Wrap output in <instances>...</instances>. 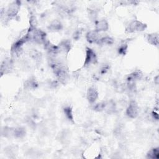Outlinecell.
<instances>
[{"instance_id": "cell-1", "label": "cell", "mask_w": 159, "mask_h": 159, "mask_svg": "<svg viewBox=\"0 0 159 159\" xmlns=\"http://www.w3.org/2000/svg\"><path fill=\"white\" fill-rule=\"evenodd\" d=\"M50 66L54 75L56 76L58 82L61 84H66L68 80V71L66 66L61 62L51 60Z\"/></svg>"}, {"instance_id": "cell-2", "label": "cell", "mask_w": 159, "mask_h": 159, "mask_svg": "<svg viewBox=\"0 0 159 159\" xmlns=\"http://www.w3.org/2000/svg\"><path fill=\"white\" fill-rule=\"evenodd\" d=\"M147 27V25L138 20L131 21L125 27V32L126 34H132L144 31Z\"/></svg>"}, {"instance_id": "cell-3", "label": "cell", "mask_w": 159, "mask_h": 159, "mask_svg": "<svg viewBox=\"0 0 159 159\" xmlns=\"http://www.w3.org/2000/svg\"><path fill=\"white\" fill-rule=\"evenodd\" d=\"M29 42L26 36L24 35L20 39L16 41L11 47V52L12 56L16 57L19 55L22 52V47L24 43Z\"/></svg>"}, {"instance_id": "cell-4", "label": "cell", "mask_w": 159, "mask_h": 159, "mask_svg": "<svg viewBox=\"0 0 159 159\" xmlns=\"http://www.w3.org/2000/svg\"><path fill=\"white\" fill-rule=\"evenodd\" d=\"M98 63V57L96 52L90 47H86V56L83 66H88L89 65H95Z\"/></svg>"}, {"instance_id": "cell-5", "label": "cell", "mask_w": 159, "mask_h": 159, "mask_svg": "<svg viewBox=\"0 0 159 159\" xmlns=\"http://www.w3.org/2000/svg\"><path fill=\"white\" fill-rule=\"evenodd\" d=\"M21 2L19 1H14L11 2L5 12L6 15L9 17L12 18L17 15L20 8Z\"/></svg>"}, {"instance_id": "cell-6", "label": "cell", "mask_w": 159, "mask_h": 159, "mask_svg": "<svg viewBox=\"0 0 159 159\" xmlns=\"http://www.w3.org/2000/svg\"><path fill=\"white\" fill-rule=\"evenodd\" d=\"M47 40V34L43 30L37 28L32 30V41L39 44H43Z\"/></svg>"}, {"instance_id": "cell-7", "label": "cell", "mask_w": 159, "mask_h": 159, "mask_svg": "<svg viewBox=\"0 0 159 159\" xmlns=\"http://www.w3.org/2000/svg\"><path fill=\"white\" fill-rule=\"evenodd\" d=\"M139 107L138 104L135 101H131L125 110L126 116L131 119L136 118L139 115Z\"/></svg>"}, {"instance_id": "cell-8", "label": "cell", "mask_w": 159, "mask_h": 159, "mask_svg": "<svg viewBox=\"0 0 159 159\" xmlns=\"http://www.w3.org/2000/svg\"><path fill=\"white\" fill-rule=\"evenodd\" d=\"M43 45L47 53L52 58L55 57L57 55H58L60 53V50L58 48V45L53 44L48 40H47Z\"/></svg>"}, {"instance_id": "cell-9", "label": "cell", "mask_w": 159, "mask_h": 159, "mask_svg": "<svg viewBox=\"0 0 159 159\" xmlns=\"http://www.w3.org/2000/svg\"><path fill=\"white\" fill-rule=\"evenodd\" d=\"M99 93L97 88L93 86L88 88L86 92V99L90 104H94L98 99Z\"/></svg>"}, {"instance_id": "cell-10", "label": "cell", "mask_w": 159, "mask_h": 159, "mask_svg": "<svg viewBox=\"0 0 159 159\" xmlns=\"http://www.w3.org/2000/svg\"><path fill=\"white\" fill-rule=\"evenodd\" d=\"M13 68V61L11 58L5 59L1 65V76L5 74L10 73Z\"/></svg>"}, {"instance_id": "cell-11", "label": "cell", "mask_w": 159, "mask_h": 159, "mask_svg": "<svg viewBox=\"0 0 159 159\" xmlns=\"http://www.w3.org/2000/svg\"><path fill=\"white\" fill-rule=\"evenodd\" d=\"M95 24V30L101 32H106L109 29V23L105 19H100L99 20H96L94 22Z\"/></svg>"}, {"instance_id": "cell-12", "label": "cell", "mask_w": 159, "mask_h": 159, "mask_svg": "<svg viewBox=\"0 0 159 159\" xmlns=\"http://www.w3.org/2000/svg\"><path fill=\"white\" fill-rule=\"evenodd\" d=\"M100 38L99 32L95 30H89L86 34V39L89 43H96Z\"/></svg>"}, {"instance_id": "cell-13", "label": "cell", "mask_w": 159, "mask_h": 159, "mask_svg": "<svg viewBox=\"0 0 159 159\" xmlns=\"http://www.w3.org/2000/svg\"><path fill=\"white\" fill-rule=\"evenodd\" d=\"M62 29L63 25L61 22L57 19L52 20L47 26L48 30L51 32H57L60 31Z\"/></svg>"}, {"instance_id": "cell-14", "label": "cell", "mask_w": 159, "mask_h": 159, "mask_svg": "<svg viewBox=\"0 0 159 159\" xmlns=\"http://www.w3.org/2000/svg\"><path fill=\"white\" fill-rule=\"evenodd\" d=\"M57 45L60 50V53L63 52L67 54L71 48V42L69 39L61 40Z\"/></svg>"}, {"instance_id": "cell-15", "label": "cell", "mask_w": 159, "mask_h": 159, "mask_svg": "<svg viewBox=\"0 0 159 159\" xmlns=\"http://www.w3.org/2000/svg\"><path fill=\"white\" fill-rule=\"evenodd\" d=\"M39 83L35 77H30L24 82V88L27 90H33L36 89Z\"/></svg>"}, {"instance_id": "cell-16", "label": "cell", "mask_w": 159, "mask_h": 159, "mask_svg": "<svg viewBox=\"0 0 159 159\" xmlns=\"http://www.w3.org/2000/svg\"><path fill=\"white\" fill-rule=\"evenodd\" d=\"M143 77V73L140 70H136L129 74L126 78L127 82H135L137 80H140Z\"/></svg>"}, {"instance_id": "cell-17", "label": "cell", "mask_w": 159, "mask_h": 159, "mask_svg": "<svg viewBox=\"0 0 159 159\" xmlns=\"http://www.w3.org/2000/svg\"><path fill=\"white\" fill-rule=\"evenodd\" d=\"M116 110V104L112 99L105 101V106H104V111L106 113L108 114H111L114 113Z\"/></svg>"}, {"instance_id": "cell-18", "label": "cell", "mask_w": 159, "mask_h": 159, "mask_svg": "<svg viewBox=\"0 0 159 159\" xmlns=\"http://www.w3.org/2000/svg\"><path fill=\"white\" fill-rule=\"evenodd\" d=\"M147 42L152 45L158 46L159 43V37L158 32H153L148 34L147 36Z\"/></svg>"}, {"instance_id": "cell-19", "label": "cell", "mask_w": 159, "mask_h": 159, "mask_svg": "<svg viewBox=\"0 0 159 159\" xmlns=\"http://www.w3.org/2000/svg\"><path fill=\"white\" fill-rule=\"evenodd\" d=\"M63 114H64L65 117L69 122H70L71 123L75 122L74 116H73V109L71 106H65L63 108Z\"/></svg>"}, {"instance_id": "cell-20", "label": "cell", "mask_w": 159, "mask_h": 159, "mask_svg": "<svg viewBox=\"0 0 159 159\" xmlns=\"http://www.w3.org/2000/svg\"><path fill=\"white\" fill-rule=\"evenodd\" d=\"M114 40L110 36H104L100 37L96 44L98 45H111L114 43Z\"/></svg>"}, {"instance_id": "cell-21", "label": "cell", "mask_w": 159, "mask_h": 159, "mask_svg": "<svg viewBox=\"0 0 159 159\" xmlns=\"http://www.w3.org/2000/svg\"><path fill=\"white\" fill-rule=\"evenodd\" d=\"M26 134V130L24 127H18L13 128V137L17 139L23 138Z\"/></svg>"}, {"instance_id": "cell-22", "label": "cell", "mask_w": 159, "mask_h": 159, "mask_svg": "<svg viewBox=\"0 0 159 159\" xmlns=\"http://www.w3.org/2000/svg\"><path fill=\"white\" fill-rule=\"evenodd\" d=\"M147 158L158 159L159 158V148L158 147H154L148 151L146 155Z\"/></svg>"}, {"instance_id": "cell-23", "label": "cell", "mask_w": 159, "mask_h": 159, "mask_svg": "<svg viewBox=\"0 0 159 159\" xmlns=\"http://www.w3.org/2000/svg\"><path fill=\"white\" fill-rule=\"evenodd\" d=\"M128 43L126 40H123L121 42L120 45L117 48V52L121 55H125L127 52Z\"/></svg>"}, {"instance_id": "cell-24", "label": "cell", "mask_w": 159, "mask_h": 159, "mask_svg": "<svg viewBox=\"0 0 159 159\" xmlns=\"http://www.w3.org/2000/svg\"><path fill=\"white\" fill-rule=\"evenodd\" d=\"M88 16L89 19L92 21H96V18L98 16V12L95 9H89L88 10Z\"/></svg>"}, {"instance_id": "cell-25", "label": "cell", "mask_w": 159, "mask_h": 159, "mask_svg": "<svg viewBox=\"0 0 159 159\" xmlns=\"http://www.w3.org/2000/svg\"><path fill=\"white\" fill-rule=\"evenodd\" d=\"M104 106H105V101H102V102H100L99 103L96 104L94 106L93 109L95 111L101 112V111H104Z\"/></svg>"}, {"instance_id": "cell-26", "label": "cell", "mask_w": 159, "mask_h": 159, "mask_svg": "<svg viewBox=\"0 0 159 159\" xmlns=\"http://www.w3.org/2000/svg\"><path fill=\"white\" fill-rule=\"evenodd\" d=\"M29 28L30 29H36L37 25V20L36 19V17L34 16H31L29 19Z\"/></svg>"}, {"instance_id": "cell-27", "label": "cell", "mask_w": 159, "mask_h": 159, "mask_svg": "<svg viewBox=\"0 0 159 159\" xmlns=\"http://www.w3.org/2000/svg\"><path fill=\"white\" fill-rule=\"evenodd\" d=\"M30 55L31 57L32 58H34V60H40L41 59V56H42L41 53L39 52H38L35 50H32L30 53Z\"/></svg>"}, {"instance_id": "cell-28", "label": "cell", "mask_w": 159, "mask_h": 159, "mask_svg": "<svg viewBox=\"0 0 159 159\" xmlns=\"http://www.w3.org/2000/svg\"><path fill=\"white\" fill-rule=\"evenodd\" d=\"M82 34V30L81 29H78L76 30H75L74 32V33L73 34V39L75 40H78L80 39L81 36Z\"/></svg>"}, {"instance_id": "cell-29", "label": "cell", "mask_w": 159, "mask_h": 159, "mask_svg": "<svg viewBox=\"0 0 159 159\" xmlns=\"http://www.w3.org/2000/svg\"><path fill=\"white\" fill-rule=\"evenodd\" d=\"M109 69V66L107 65H104V66H102V67H101V70H100V73L102 75L105 74Z\"/></svg>"}, {"instance_id": "cell-30", "label": "cell", "mask_w": 159, "mask_h": 159, "mask_svg": "<svg viewBox=\"0 0 159 159\" xmlns=\"http://www.w3.org/2000/svg\"><path fill=\"white\" fill-rule=\"evenodd\" d=\"M151 116H152V118L153 119H155L156 120H158V113L156 111H153L151 112Z\"/></svg>"}, {"instance_id": "cell-31", "label": "cell", "mask_w": 159, "mask_h": 159, "mask_svg": "<svg viewBox=\"0 0 159 159\" xmlns=\"http://www.w3.org/2000/svg\"><path fill=\"white\" fill-rule=\"evenodd\" d=\"M154 82L156 84H158V75H157L155 78H154Z\"/></svg>"}]
</instances>
